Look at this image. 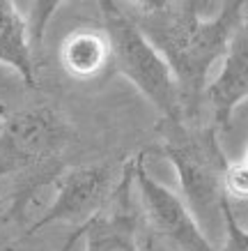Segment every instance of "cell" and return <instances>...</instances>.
Segmentation results:
<instances>
[{"mask_svg": "<svg viewBox=\"0 0 248 251\" xmlns=\"http://www.w3.org/2000/svg\"><path fill=\"white\" fill-rule=\"evenodd\" d=\"M244 9L246 0H232V5H227L214 19H196L184 12L168 14L165 9L161 12L165 21H158L154 16V21L158 23L140 25L173 69L184 104V115L203 97V88L214 65L223 58L227 42L239 23L246 21Z\"/></svg>", "mask_w": 248, "mask_h": 251, "instance_id": "6da1fadb", "label": "cell"}, {"mask_svg": "<svg viewBox=\"0 0 248 251\" xmlns=\"http://www.w3.org/2000/svg\"><path fill=\"white\" fill-rule=\"evenodd\" d=\"M74 129L60 111L46 104L21 108L0 120V180L21 175L19 198H35L53 182Z\"/></svg>", "mask_w": 248, "mask_h": 251, "instance_id": "7a4b0ae2", "label": "cell"}, {"mask_svg": "<svg viewBox=\"0 0 248 251\" xmlns=\"http://www.w3.org/2000/svg\"><path fill=\"white\" fill-rule=\"evenodd\" d=\"M163 129L161 152L177 173L184 203L207 235L211 228H218L223 235L221 207L225 194L221 187V171L227 157L218 143V129H196L188 127L186 120H163Z\"/></svg>", "mask_w": 248, "mask_h": 251, "instance_id": "3957f363", "label": "cell"}, {"mask_svg": "<svg viewBox=\"0 0 248 251\" xmlns=\"http://www.w3.org/2000/svg\"><path fill=\"white\" fill-rule=\"evenodd\" d=\"M99 7L104 16L101 25L111 39L113 72L129 78L140 95L150 99L163 120H186L173 69L143 32L140 23L124 14L113 0H99Z\"/></svg>", "mask_w": 248, "mask_h": 251, "instance_id": "277c9868", "label": "cell"}, {"mask_svg": "<svg viewBox=\"0 0 248 251\" xmlns=\"http://www.w3.org/2000/svg\"><path fill=\"white\" fill-rule=\"evenodd\" d=\"M55 196L35 221L28 224L25 235H37L42 230L60 226H83L101 212L115 194V173L108 164L60 168L53 177Z\"/></svg>", "mask_w": 248, "mask_h": 251, "instance_id": "5b68a950", "label": "cell"}, {"mask_svg": "<svg viewBox=\"0 0 248 251\" xmlns=\"http://www.w3.org/2000/svg\"><path fill=\"white\" fill-rule=\"evenodd\" d=\"M131 182L140 194L145 219L150 221L157 235L168 240L181 251H221L214 244L184 198L177 196L170 187L161 184L147 171L143 154L131 161Z\"/></svg>", "mask_w": 248, "mask_h": 251, "instance_id": "8992f818", "label": "cell"}, {"mask_svg": "<svg viewBox=\"0 0 248 251\" xmlns=\"http://www.w3.org/2000/svg\"><path fill=\"white\" fill-rule=\"evenodd\" d=\"M221 67L203 88L207 106L211 111V120L216 129H223L232 113L248 97V30L246 21L232 32L227 49L221 58Z\"/></svg>", "mask_w": 248, "mask_h": 251, "instance_id": "52a82bcc", "label": "cell"}, {"mask_svg": "<svg viewBox=\"0 0 248 251\" xmlns=\"http://www.w3.org/2000/svg\"><path fill=\"white\" fill-rule=\"evenodd\" d=\"M58 55L65 74L81 83H92L113 72V51L104 25H81L67 32Z\"/></svg>", "mask_w": 248, "mask_h": 251, "instance_id": "ba28073f", "label": "cell"}, {"mask_svg": "<svg viewBox=\"0 0 248 251\" xmlns=\"http://www.w3.org/2000/svg\"><path fill=\"white\" fill-rule=\"evenodd\" d=\"M0 65L12 69L25 85L37 81L30 28L16 0H0Z\"/></svg>", "mask_w": 248, "mask_h": 251, "instance_id": "9c48e42d", "label": "cell"}, {"mask_svg": "<svg viewBox=\"0 0 248 251\" xmlns=\"http://www.w3.org/2000/svg\"><path fill=\"white\" fill-rule=\"evenodd\" d=\"M83 251H140L135 237V221L129 212H97L83 226Z\"/></svg>", "mask_w": 248, "mask_h": 251, "instance_id": "30bf717a", "label": "cell"}, {"mask_svg": "<svg viewBox=\"0 0 248 251\" xmlns=\"http://www.w3.org/2000/svg\"><path fill=\"white\" fill-rule=\"evenodd\" d=\"M221 187H223V194L225 198L232 203H244L248 196V159L246 154L241 157V161H230L225 159L223 164V171H221Z\"/></svg>", "mask_w": 248, "mask_h": 251, "instance_id": "8fae6325", "label": "cell"}, {"mask_svg": "<svg viewBox=\"0 0 248 251\" xmlns=\"http://www.w3.org/2000/svg\"><path fill=\"white\" fill-rule=\"evenodd\" d=\"M67 0H28V28H30L32 46H42L46 35V28L51 23L53 14L65 5Z\"/></svg>", "mask_w": 248, "mask_h": 251, "instance_id": "7c38bea8", "label": "cell"}, {"mask_svg": "<svg viewBox=\"0 0 248 251\" xmlns=\"http://www.w3.org/2000/svg\"><path fill=\"white\" fill-rule=\"evenodd\" d=\"M177 2H180L177 12H184L196 19H214L227 5H232V0H177Z\"/></svg>", "mask_w": 248, "mask_h": 251, "instance_id": "4fadbf2b", "label": "cell"}, {"mask_svg": "<svg viewBox=\"0 0 248 251\" xmlns=\"http://www.w3.org/2000/svg\"><path fill=\"white\" fill-rule=\"evenodd\" d=\"M127 2H131L138 9H143L145 14H161L165 9H170V5H173V0H127Z\"/></svg>", "mask_w": 248, "mask_h": 251, "instance_id": "5bb4252c", "label": "cell"}, {"mask_svg": "<svg viewBox=\"0 0 248 251\" xmlns=\"http://www.w3.org/2000/svg\"><path fill=\"white\" fill-rule=\"evenodd\" d=\"M83 226H85V224H83ZM83 226H76L74 230H71V233H69L67 235V240H65V242H62V247L58 251H71L76 247V244L81 242V235H83Z\"/></svg>", "mask_w": 248, "mask_h": 251, "instance_id": "9a60e30c", "label": "cell"}, {"mask_svg": "<svg viewBox=\"0 0 248 251\" xmlns=\"http://www.w3.org/2000/svg\"><path fill=\"white\" fill-rule=\"evenodd\" d=\"M16 2H19V0H16ZM21 2H28V0H21Z\"/></svg>", "mask_w": 248, "mask_h": 251, "instance_id": "2e32d148", "label": "cell"}, {"mask_svg": "<svg viewBox=\"0 0 248 251\" xmlns=\"http://www.w3.org/2000/svg\"><path fill=\"white\" fill-rule=\"evenodd\" d=\"M0 120H2V118H0Z\"/></svg>", "mask_w": 248, "mask_h": 251, "instance_id": "e0dca14e", "label": "cell"}]
</instances>
